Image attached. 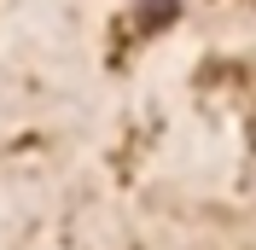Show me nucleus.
<instances>
[{
  "label": "nucleus",
  "mask_w": 256,
  "mask_h": 250,
  "mask_svg": "<svg viewBox=\"0 0 256 250\" xmlns=\"http://www.w3.org/2000/svg\"><path fill=\"white\" fill-rule=\"evenodd\" d=\"M140 6H146V18H175L180 0H140Z\"/></svg>",
  "instance_id": "1"
}]
</instances>
